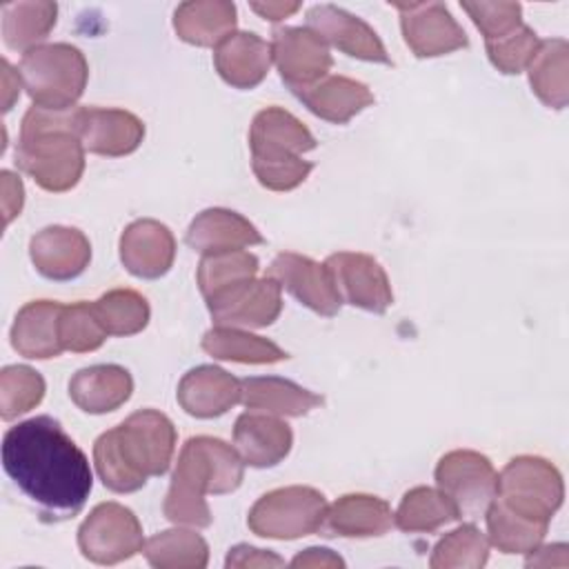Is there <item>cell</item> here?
<instances>
[{"mask_svg": "<svg viewBox=\"0 0 569 569\" xmlns=\"http://www.w3.org/2000/svg\"><path fill=\"white\" fill-rule=\"evenodd\" d=\"M2 467L47 522L78 516L93 487L84 451L51 416L22 420L4 433Z\"/></svg>", "mask_w": 569, "mask_h": 569, "instance_id": "6da1fadb", "label": "cell"}, {"mask_svg": "<svg viewBox=\"0 0 569 569\" xmlns=\"http://www.w3.org/2000/svg\"><path fill=\"white\" fill-rule=\"evenodd\" d=\"M173 451V422L156 409H142L96 440L93 462L107 489L131 493L142 489L149 476L167 473Z\"/></svg>", "mask_w": 569, "mask_h": 569, "instance_id": "7a4b0ae2", "label": "cell"}, {"mask_svg": "<svg viewBox=\"0 0 569 569\" xmlns=\"http://www.w3.org/2000/svg\"><path fill=\"white\" fill-rule=\"evenodd\" d=\"M242 478L244 462L236 447L211 436L189 438L180 449L162 511L176 525L204 529L211 525L204 496L231 493Z\"/></svg>", "mask_w": 569, "mask_h": 569, "instance_id": "3957f363", "label": "cell"}, {"mask_svg": "<svg viewBox=\"0 0 569 569\" xmlns=\"http://www.w3.org/2000/svg\"><path fill=\"white\" fill-rule=\"evenodd\" d=\"M78 107H29L20 122L16 164L51 193L73 189L84 171V147L76 129Z\"/></svg>", "mask_w": 569, "mask_h": 569, "instance_id": "277c9868", "label": "cell"}, {"mask_svg": "<svg viewBox=\"0 0 569 569\" xmlns=\"http://www.w3.org/2000/svg\"><path fill=\"white\" fill-rule=\"evenodd\" d=\"M251 167L258 182L271 191H291L307 180L313 164L302 153L316 149L311 131L289 111L267 107L249 129Z\"/></svg>", "mask_w": 569, "mask_h": 569, "instance_id": "5b68a950", "label": "cell"}, {"mask_svg": "<svg viewBox=\"0 0 569 569\" xmlns=\"http://www.w3.org/2000/svg\"><path fill=\"white\" fill-rule=\"evenodd\" d=\"M20 78L36 107L73 109L84 93L89 64L73 44H38L22 53Z\"/></svg>", "mask_w": 569, "mask_h": 569, "instance_id": "8992f818", "label": "cell"}, {"mask_svg": "<svg viewBox=\"0 0 569 569\" xmlns=\"http://www.w3.org/2000/svg\"><path fill=\"white\" fill-rule=\"evenodd\" d=\"M327 507L325 496L313 487H280L253 502L247 525L260 538L296 540L322 529Z\"/></svg>", "mask_w": 569, "mask_h": 569, "instance_id": "52a82bcc", "label": "cell"}, {"mask_svg": "<svg viewBox=\"0 0 569 569\" xmlns=\"http://www.w3.org/2000/svg\"><path fill=\"white\" fill-rule=\"evenodd\" d=\"M496 498L525 518L549 522L565 498L562 476L540 456H518L498 473Z\"/></svg>", "mask_w": 569, "mask_h": 569, "instance_id": "ba28073f", "label": "cell"}, {"mask_svg": "<svg viewBox=\"0 0 569 569\" xmlns=\"http://www.w3.org/2000/svg\"><path fill=\"white\" fill-rule=\"evenodd\" d=\"M436 485L451 500L460 520H478L498 493V473L487 456L453 449L438 460Z\"/></svg>", "mask_w": 569, "mask_h": 569, "instance_id": "9c48e42d", "label": "cell"}, {"mask_svg": "<svg viewBox=\"0 0 569 569\" xmlns=\"http://www.w3.org/2000/svg\"><path fill=\"white\" fill-rule=\"evenodd\" d=\"M82 556L96 565L129 560L144 547L142 525L131 509L120 502H100L78 529Z\"/></svg>", "mask_w": 569, "mask_h": 569, "instance_id": "30bf717a", "label": "cell"}, {"mask_svg": "<svg viewBox=\"0 0 569 569\" xmlns=\"http://www.w3.org/2000/svg\"><path fill=\"white\" fill-rule=\"evenodd\" d=\"M271 53L291 93L327 78L333 64L329 44L309 27L276 29L271 33Z\"/></svg>", "mask_w": 569, "mask_h": 569, "instance_id": "8fae6325", "label": "cell"}, {"mask_svg": "<svg viewBox=\"0 0 569 569\" xmlns=\"http://www.w3.org/2000/svg\"><path fill=\"white\" fill-rule=\"evenodd\" d=\"M325 267L329 269L342 302L371 313H385L391 307L393 291L387 271L373 256L338 251L325 260Z\"/></svg>", "mask_w": 569, "mask_h": 569, "instance_id": "7c38bea8", "label": "cell"}, {"mask_svg": "<svg viewBox=\"0 0 569 569\" xmlns=\"http://www.w3.org/2000/svg\"><path fill=\"white\" fill-rule=\"evenodd\" d=\"M407 47L418 58H436L469 44L465 29L442 2H396Z\"/></svg>", "mask_w": 569, "mask_h": 569, "instance_id": "4fadbf2b", "label": "cell"}, {"mask_svg": "<svg viewBox=\"0 0 569 569\" xmlns=\"http://www.w3.org/2000/svg\"><path fill=\"white\" fill-rule=\"evenodd\" d=\"M207 307L216 327H269L282 311V287L271 276L253 278L207 302Z\"/></svg>", "mask_w": 569, "mask_h": 569, "instance_id": "5bb4252c", "label": "cell"}, {"mask_svg": "<svg viewBox=\"0 0 569 569\" xmlns=\"http://www.w3.org/2000/svg\"><path fill=\"white\" fill-rule=\"evenodd\" d=\"M267 276L287 289L298 302L320 316H336L342 307V298L325 262L320 264L307 256L282 251L269 264Z\"/></svg>", "mask_w": 569, "mask_h": 569, "instance_id": "9a60e30c", "label": "cell"}, {"mask_svg": "<svg viewBox=\"0 0 569 569\" xmlns=\"http://www.w3.org/2000/svg\"><path fill=\"white\" fill-rule=\"evenodd\" d=\"M76 129L84 151L107 158L133 153L144 138L142 120L124 109L78 107Z\"/></svg>", "mask_w": 569, "mask_h": 569, "instance_id": "2e32d148", "label": "cell"}, {"mask_svg": "<svg viewBox=\"0 0 569 569\" xmlns=\"http://www.w3.org/2000/svg\"><path fill=\"white\" fill-rule=\"evenodd\" d=\"M307 27L316 31L327 44L340 49L342 53L367 60L391 64V58L378 38V33L358 16L333 7V4H316L307 11Z\"/></svg>", "mask_w": 569, "mask_h": 569, "instance_id": "e0dca14e", "label": "cell"}, {"mask_svg": "<svg viewBox=\"0 0 569 569\" xmlns=\"http://www.w3.org/2000/svg\"><path fill=\"white\" fill-rule=\"evenodd\" d=\"M176 258V238L167 224L140 218L124 227L120 236V260L136 278L156 280L164 276Z\"/></svg>", "mask_w": 569, "mask_h": 569, "instance_id": "ac0fdd59", "label": "cell"}, {"mask_svg": "<svg viewBox=\"0 0 569 569\" xmlns=\"http://www.w3.org/2000/svg\"><path fill=\"white\" fill-rule=\"evenodd\" d=\"M29 256L36 271L49 280H73L91 260L89 238L73 227H44L29 242Z\"/></svg>", "mask_w": 569, "mask_h": 569, "instance_id": "d6986e66", "label": "cell"}, {"mask_svg": "<svg viewBox=\"0 0 569 569\" xmlns=\"http://www.w3.org/2000/svg\"><path fill=\"white\" fill-rule=\"evenodd\" d=\"M233 445L244 465L264 469L287 458L293 445V433L280 416L244 411L233 425Z\"/></svg>", "mask_w": 569, "mask_h": 569, "instance_id": "ffe728a7", "label": "cell"}, {"mask_svg": "<svg viewBox=\"0 0 569 569\" xmlns=\"http://www.w3.org/2000/svg\"><path fill=\"white\" fill-rule=\"evenodd\" d=\"M240 380L216 365L187 371L178 385V402L193 418H218L240 402Z\"/></svg>", "mask_w": 569, "mask_h": 569, "instance_id": "44dd1931", "label": "cell"}, {"mask_svg": "<svg viewBox=\"0 0 569 569\" xmlns=\"http://www.w3.org/2000/svg\"><path fill=\"white\" fill-rule=\"evenodd\" d=\"M271 62V42L251 31H233L213 51L216 71L236 89L258 87L267 78Z\"/></svg>", "mask_w": 569, "mask_h": 569, "instance_id": "7402d4cb", "label": "cell"}, {"mask_svg": "<svg viewBox=\"0 0 569 569\" xmlns=\"http://www.w3.org/2000/svg\"><path fill=\"white\" fill-rule=\"evenodd\" d=\"M393 527V511L387 500L369 493H347L327 507L322 529L325 536L371 538Z\"/></svg>", "mask_w": 569, "mask_h": 569, "instance_id": "603a6c76", "label": "cell"}, {"mask_svg": "<svg viewBox=\"0 0 569 569\" xmlns=\"http://www.w3.org/2000/svg\"><path fill=\"white\" fill-rule=\"evenodd\" d=\"M262 242L264 240L256 224H251L244 216L222 207L200 211L187 229V244L202 256L244 249Z\"/></svg>", "mask_w": 569, "mask_h": 569, "instance_id": "cb8c5ba5", "label": "cell"}, {"mask_svg": "<svg viewBox=\"0 0 569 569\" xmlns=\"http://www.w3.org/2000/svg\"><path fill=\"white\" fill-rule=\"evenodd\" d=\"M60 302L33 300L27 302L11 327V347L31 360H49L62 353L60 342Z\"/></svg>", "mask_w": 569, "mask_h": 569, "instance_id": "d4e9b609", "label": "cell"}, {"mask_svg": "<svg viewBox=\"0 0 569 569\" xmlns=\"http://www.w3.org/2000/svg\"><path fill=\"white\" fill-rule=\"evenodd\" d=\"M293 96L318 118L345 124L362 109L373 104V93L360 80L347 76H327L316 84L293 91Z\"/></svg>", "mask_w": 569, "mask_h": 569, "instance_id": "484cf974", "label": "cell"}, {"mask_svg": "<svg viewBox=\"0 0 569 569\" xmlns=\"http://www.w3.org/2000/svg\"><path fill=\"white\" fill-rule=\"evenodd\" d=\"M133 391L131 373L120 365L80 369L69 382L71 400L87 413H109L122 407Z\"/></svg>", "mask_w": 569, "mask_h": 569, "instance_id": "4316f807", "label": "cell"}, {"mask_svg": "<svg viewBox=\"0 0 569 569\" xmlns=\"http://www.w3.org/2000/svg\"><path fill=\"white\" fill-rule=\"evenodd\" d=\"M240 402L249 411H264L273 416H307L311 409L325 402L322 396L276 376H256L240 380Z\"/></svg>", "mask_w": 569, "mask_h": 569, "instance_id": "83f0119b", "label": "cell"}, {"mask_svg": "<svg viewBox=\"0 0 569 569\" xmlns=\"http://www.w3.org/2000/svg\"><path fill=\"white\" fill-rule=\"evenodd\" d=\"M173 29L196 47H218L236 31V7L227 0H193L178 4Z\"/></svg>", "mask_w": 569, "mask_h": 569, "instance_id": "f1b7e54d", "label": "cell"}, {"mask_svg": "<svg viewBox=\"0 0 569 569\" xmlns=\"http://www.w3.org/2000/svg\"><path fill=\"white\" fill-rule=\"evenodd\" d=\"M529 69V82L542 104L565 109L569 100V44L565 38L540 40Z\"/></svg>", "mask_w": 569, "mask_h": 569, "instance_id": "f546056e", "label": "cell"}, {"mask_svg": "<svg viewBox=\"0 0 569 569\" xmlns=\"http://www.w3.org/2000/svg\"><path fill=\"white\" fill-rule=\"evenodd\" d=\"M58 4L47 0L9 2L2 7V38L13 51H29L56 27Z\"/></svg>", "mask_w": 569, "mask_h": 569, "instance_id": "4dcf8cb0", "label": "cell"}, {"mask_svg": "<svg viewBox=\"0 0 569 569\" xmlns=\"http://www.w3.org/2000/svg\"><path fill=\"white\" fill-rule=\"evenodd\" d=\"M202 349L218 360H231L242 365H271L289 358V353L276 342L233 327L209 329L202 338Z\"/></svg>", "mask_w": 569, "mask_h": 569, "instance_id": "1f68e13d", "label": "cell"}, {"mask_svg": "<svg viewBox=\"0 0 569 569\" xmlns=\"http://www.w3.org/2000/svg\"><path fill=\"white\" fill-rule=\"evenodd\" d=\"M487 538L502 553H529L542 545L549 522H538L511 511L505 502L493 498L487 513Z\"/></svg>", "mask_w": 569, "mask_h": 569, "instance_id": "d6a6232c", "label": "cell"}, {"mask_svg": "<svg viewBox=\"0 0 569 569\" xmlns=\"http://www.w3.org/2000/svg\"><path fill=\"white\" fill-rule=\"evenodd\" d=\"M456 520H460L456 507L433 487L409 489L393 513V525L407 533H431Z\"/></svg>", "mask_w": 569, "mask_h": 569, "instance_id": "836d02e7", "label": "cell"}, {"mask_svg": "<svg viewBox=\"0 0 569 569\" xmlns=\"http://www.w3.org/2000/svg\"><path fill=\"white\" fill-rule=\"evenodd\" d=\"M142 553L158 569H202L209 562L207 540L191 529H167L144 540Z\"/></svg>", "mask_w": 569, "mask_h": 569, "instance_id": "e575fe53", "label": "cell"}, {"mask_svg": "<svg viewBox=\"0 0 569 569\" xmlns=\"http://www.w3.org/2000/svg\"><path fill=\"white\" fill-rule=\"evenodd\" d=\"M258 269V258L244 249L207 253L198 264L200 293L207 302H211L233 287L253 280Z\"/></svg>", "mask_w": 569, "mask_h": 569, "instance_id": "d590c367", "label": "cell"}, {"mask_svg": "<svg viewBox=\"0 0 569 569\" xmlns=\"http://www.w3.org/2000/svg\"><path fill=\"white\" fill-rule=\"evenodd\" d=\"M93 309L109 336H133L151 316L147 298L133 289H111L93 302Z\"/></svg>", "mask_w": 569, "mask_h": 569, "instance_id": "8d00e7d4", "label": "cell"}, {"mask_svg": "<svg viewBox=\"0 0 569 569\" xmlns=\"http://www.w3.org/2000/svg\"><path fill=\"white\" fill-rule=\"evenodd\" d=\"M489 558V538L471 522L449 531L431 551L433 569H478Z\"/></svg>", "mask_w": 569, "mask_h": 569, "instance_id": "74e56055", "label": "cell"}, {"mask_svg": "<svg viewBox=\"0 0 569 569\" xmlns=\"http://www.w3.org/2000/svg\"><path fill=\"white\" fill-rule=\"evenodd\" d=\"M44 398V378L27 367L11 365L0 371V416L2 420H13L33 407H38Z\"/></svg>", "mask_w": 569, "mask_h": 569, "instance_id": "f35d334b", "label": "cell"}, {"mask_svg": "<svg viewBox=\"0 0 569 569\" xmlns=\"http://www.w3.org/2000/svg\"><path fill=\"white\" fill-rule=\"evenodd\" d=\"M107 329L102 327L93 302L64 305L60 313V342L62 349L73 353H89L102 347L107 340Z\"/></svg>", "mask_w": 569, "mask_h": 569, "instance_id": "ab89813d", "label": "cell"}, {"mask_svg": "<svg viewBox=\"0 0 569 569\" xmlns=\"http://www.w3.org/2000/svg\"><path fill=\"white\" fill-rule=\"evenodd\" d=\"M538 44H540L538 33L531 27H527L525 22L507 36L485 42L491 64L500 73H507V76H513V73H520L522 69H527Z\"/></svg>", "mask_w": 569, "mask_h": 569, "instance_id": "60d3db41", "label": "cell"}, {"mask_svg": "<svg viewBox=\"0 0 569 569\" xmlns=\"http://www.w3.org/2000/svg\"><path fill=\"white\" fill-rule=\"evenodd\" d=\"M473 24L485 36V42L498 40L522 24V7L518 2H460Z\"/></svg>", "mask_w": 569, "mask_h": 569, "instance_id": "b9f144b4", "label": "cell"}, {"mask_svg": "<svg viewBox=\"0 0 569 569\" xmlns=\"http://www.w3.org/2000/svg\"><path fill=\"white\" fill-rule=\"evenodd\" d=\"M284 560L273 551H264L251 545H236L229 549L227 567H282Z\"/></svg>", "mask_w": 569, "mask_h": 569, "instance_id": "7bdbcfd3", "label": "cell"}, {"mask_svg": "<svg viewBox=\"0 0 569 569\" xmlns=\"http://www.w3.org/2000/svg\"><path fill=\"white\" fill-rule=\"evenodd\" d=\"M0 178H2V213H4V224H9L22 211L24 187H22V180L7 169L0 173Z\"/></svg>", "mask_w": 569, "mask_h": 569, "instance_id": "ee69618b", "label": "cell"}, {"mask_svg": "<svg viewBox=\"0 0 569 569\" xmlns=\"http://www.w3.org/2000/svg\"><path fill=\"white\" fill-rule=\"evenodd\" d=\"M569 547L558 542V545H538L533 551H529L527 558V567H567L569 565V556H567Z\"/></svg>", "mask_w": 569, "mask_h": 569, "instance_id": "f6af8a7d", "label": "cell"}, {"mask_svg": "<svg viewBox=\"0 0 569 569\" xmlns=\"http://www.w3.org/2000/svg\"><path fill=\"white\" fill-rule=\"evenodd\" d=\"M291 567H345V560L325 547H309L291 560Z\"/></svg>", "mask_w": 569, "mask_h": 569, "instance_id": "bcb514c9", "label": "cell"}, {"mask_svg": "<svg viewBox=\"0 0 569 569\" xmlns=\"http://www.w3.org/2000/svg\"><path fill=\"white\" fill-rule=\"evenodd\" d=\"M251 9L269 22H280L293 16L300 9V2H251Z\"/></svg>", "mask_w": 569, "mask_h": 569, "instance_id": "7dc6e473", "label": "cell"}, {"mask_svg": "<svg viewBox=\"0 0 569 569\" xmlns=\"http://www.w3.org/2000/svg\"><path fill=\"white\" fill-rule=\"evenodd\" d=\"M2 87H4V111H9L16 102V98L20 96V87H22V78L20 71H13L11 64L7 60H2Z\"/></svg>", "mask_w": 569, "mask_h": 569, "instance_id": "c3c4849f", "label": "cell"}]
</instances>
